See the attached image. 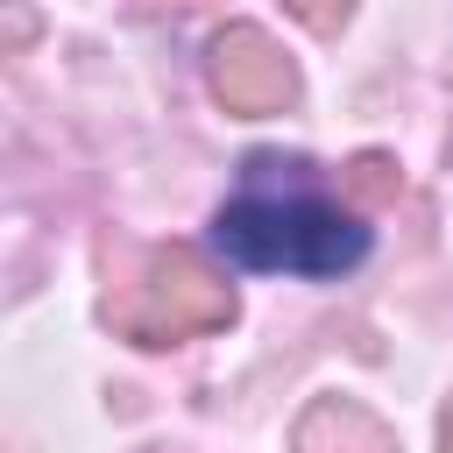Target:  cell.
<instances>
[{"mask_svg":"<svg viewBox=\"0 0 453 453\" xmlns=\"http://www.w3.org/2000/svg\"><path fill=\"white\" fill-rule=\"evenodd\" d=\"M212 241L241 269H283V276H340L368 255V226L311 191H241L219 205Z\"/></svg>","mask_w":453,"mask_h":453,"instance_id":"obj_1","label":"cell"}]
</instances>
